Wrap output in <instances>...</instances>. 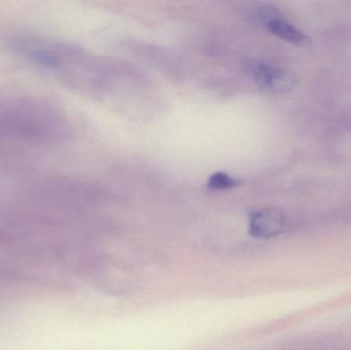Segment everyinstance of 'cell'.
<instances>
[{"label":"cell","mask_w":351,"mask_h":350,"mask_svg":"<svg viewBox=\"0 0 351 350\" xmlns=\"http://www.w3.org/2000/svg\"><path fill=\"white\" fill-rule=\"evenodd\" d=\"M64 132L55 109L31 98L0 99V138L45 142Z\"/></svg>","instance_id":"6da1fadb"},{"label":"cell","mask_w":351,"mask_h":350,"mask_svg":"<svg viewBox=\"0 0 351 350\" xmlns=\"http://www.w3.org/2000/svg\"><path fill=\"white\" fill-rule=\"evenodd\" d=\"M250 69L258 86L262 90L271 92H291L296 86L295 76L282 68L269 64L254 62Z\"/></svg>","instance_id":"7a4b0ae2"},{"label":"cell","mask_w":351,"mask_h":350,"mask_svg":"<svg viewBox=\"0 0 351 350\" xmlns=\"http://www.w3.org/2000/svg\"><path fill=\"white\" fill-rule=\"evenodd\" d=\"M287 224L288 219L282 211L269 208L252 214L250 232L258 238H271L284 232Z\"/></svg>","instance_id":"3957f363"},{"label":"cell","mask_w":351,"mask_h":350,"mask_svg":"<svg viewBox=\"0 0 351 350\" xmlns=\"http://www.w3.org/2000/svg\"><path fill=\"white\" fill-rule=\"evenodd\" d=\"M261 18L272 34L293 45H301L306 42L307 37L303 34L302 31L299 30L288 18H285L282 12L276 8H263Z\"/></svg>","instance_id":"277c9868"},{"label":"cell","mask_w":351,"mask_h":350,"mask_svg":"<svg viewBox=\"0 0 351 350\" xmlns=\"http://www.w3.org/2000/svg\"><path fill=\"white\" fill-rule=\"evenodd\" d=\"M239 182L224 172H216L208 178L206 186L212 190H227L239 186Z\"/></svg>","instance_id":"5b68a950"}]
</instances>
